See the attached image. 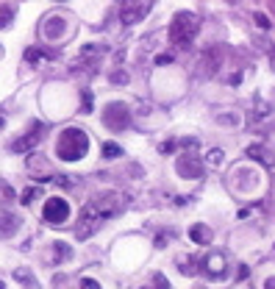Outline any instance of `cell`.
Returning a JSON list of instances; mask_svg holds the SVG:
<instances>
[{"label":"cell","instance_id":"cell-1","mask_svg":"<svg viewBox=\"0 0 275 289\" xmlns=\"http://www.w3.org/2000/svg\"><path fill=\"white\" fill-rule=\"evenodd\" d=\"M89 150V136L81 128H64L56 139V156L61 162H81Z\"/></svg>","mask_w":275,"mask_h":289},{"label":"cell","instance_id":"cell-2","mask_svg":"<svg viewBox=\"0 0 275 289\" xmlns=\"http://www.w3.org/2000/svg\"><path fill=\"white\" fill-rule=\"evenodd\" d=\"M195 34H198V17L192 11H178L172 17V22H169V42H172V48L186 50L192 45V39H195Z\"/></svg>","mask_w":275,"mask_h":289},{"label":"cell","instance_id":"cell-3","mask_svg":"<svg viewBox=\"0 0 275 289\" xmlns=\"http://www.w3.org/2000/svg\"><path fill=\"white\" fill-rule=\"evenodd\" d=\"M89 206L100 214V220H109V217L122 212V195H117V192H103V195H95V198L89 200Z\"/></svg>","mask_w":275,"mask_h":289},{"label":"cell","instance_id":"cell-4","mask_svg":"<svg viewBox=\"0 0 275 289\" xmlns=\"http://www.w3.org/2000/svg\"><path fill=\"white\" fill-rule=\"evenodd\" d=\"M42 220L50 223V226H64L70 220V203L64 198H48L45 200V209H42Z\"/></svg>","mask_w":275,"mask_h":289},{"label":"cell","instance_id":"cell-5","mask_svg":"<svg viewBox=\"0 0 275 289\" xmlns=\"http://www.w3.org/2000/svg\"><path fill=\"white\" fill-rule=\"evenodd\" d=\"M103 120H106V125L111 128V131H122V128L128 125L125 103H109V106L103 109Z\"/></svg>","mask_w":275,"mask_h":289},{"label":"cell","instance_id":"cell-6","mask_svg":"<svg viewBox=\"0 0 275 289\" xmlns=\"http://www.w3.org/2000/svg\"><path fill=\"white\" fill-rule=\"evenodd\" d=\"M150 11V3H122L120 6V20L122 25H134V22L145 20Z\"/></svg>","mask_w":275,"mask_h":289},{"label":"cell","instance_id":"cell-7","mask_svg":"<svg viewBox=\"0 0 275 289\" xmlns=\"http://www.w3.org/2000/svg\"><path fill=\"white\" fill-rule=\"evenodd\" d=\"M42 131H45V125H42V122H34L28 134H22L20 139H14V142H11V150H14V153H25V150L36 148V142H39Z\"/></svg>","mask_w":275,"mask_h":289},{"label":"cell","instance_id":"cell-8","mask_svg":"<svg viewBox=\"0 0 275 289\" xmlns=\"http://www.w3.org/2000/svg\"><path fill=\"white\" fill-rule=\"evenodd\" d=\"M28 175H31V178H36L39 183L53 181V173H50L48 162H45L42 156H31V159H28Z\"/></svg>","mask_w":275,"mask_h":289},{"label":"cell","instance_id":"cell-9","mask_svg":"<svg viewBox=\"0 0 275 289\" xmlns=\"http://www.w3.org/2000/svg\"><path fill=\"white\" fill-rule=\"evenodd\" d=\"M225 256L222 253H217V250H214V253H209L203 259V270H206V275H212V278H222V275H225Z\"/></svg>","mask_w":275,"mask_h":289},{"label":"cell","instance_id":"cell-10","mask_svg":"<svg viewBox=\"0 0 275 289\" xmlns=\"http://www.w3.org/2000/svg\"><path fill=\"white\" fill-rule=\"evenodd\" d=\"M178 173H181V178H200L203 170L198 167V162H195L192 156H183L181 162H178Z\"/></svg>","mask_w":275,"mask_h":289},{"label":"cell","instance_id":"cell-11","mask_svg":"<svg viewBox=\"0 0 275 289\" xmlns=\"http://www.w3.org/2000/svg\"><path fill=\"white\" fill-rule=\"evenodd\" d=\"M100 45H86L84 50H81V56H78V61H75V67H89L92 61H95V58L100 56Z\"/></svg>","mask_w":275,"mask_h":289},{"label":"cell","instance_id":"cell-12","mask_svg":"<svg viewBox=\"0 0 275 289\" xmlns=\"http://www.w3.org/2000/svg\"><path fill=\"white\" fill-rule=\"evenodd\" d=\"M189 239L198 242V245H209V239H212V233H209V226H203V223H195V226L189 228Z\"/></svg>","mask_w":275,"mask_h":289},{"label":"cell","instance_id":"cell-13","mask_svg":"<svg viewBox=\"0 0 275 289\" xmlns=\"http://www.w3.org/2000/svg\"><path fill=\"white\" fill-rule=\"evenodd\" d=\"M17 226H20V220H17L14 214H8V212H0V236H11Z\"/></svg>","mask_w":275,"mask_h":289},{"label":"cell","instance_id":"cell-14","mask_svg":"<svg viewBox=\"0 0 275 289\" xmlns=\"http://www.w3.org/2000/svg\"><path fill=\"white\" fill-rule=\"evenodd\" d=\"M247 156H250L253 162H261L264 167H273V156H270L264 148H259V145H250V148H247Z\"/></svg>","mask_w":275,"mask_h":289},{"label":"cell","instance_id":"cell-15","mask_svg":"<svg viewBox=\"0 0 275 289\" xmlns=\"http://www.w3.org/2000/svg\"><path fill=\"white\" fill-rule=\"evenodd\" d=\"M39 195H42V186H28V189L20 195V203H22V206H31L36 198H39Z\"/></svg>","mask_w":275,"mask_h":289},{"label":"cell","instance_id":"cell-16","mask_svg":"<svg viewBox=\"0 0 275 289\" xmlns=\"http://www.w3.org/2000/svg\"><path fill=\"white\" fill-rule=\"evenodd\" d=\"M14 278H17L20 284H25L28 289H39V284H36V281H31V273H28L25 267H20V270H17V273H14Z\"/></svg>","mask_w":275,"mask_h":289},{"label":"cell","instance_id":"cell-17","mask_svg":"<svg viewBox=\"0 0 275 289\" xmlns=\"http://www.w3.org/2000/svg\"><path fill=\"white\" fill-rule=\"evenodd\" d=\"M14 20V6H0V28H6Z\"/></svg>","mask_w":275,"mask_h":289},{"label":"cell","instance_id":"cell-18","mask_svg":"<svg viewBox=\"0 0 275 289\" xmlns=\"http://www.w3.org/2000/svg\"><path fill=\"white\" fill-rule=\"evenodd\" d=\"M53 250H56V261H67L70 259V245H67V242H56Z\"/></svg>","mask_w":275,"mask_h":289},{"label":"cell","instance_id":"cell-19","mask_svg":"<svg viewBox=\"0 0 275 289\" xmlns=\"http://www.w3.org/2000/svg\"><path fill=\"white\" fill-rule=\"evenodd\" d=\"M103 156H106V159H117V156H122V148L114 145V142H106V145H103Z\"/></svg>","mask_w":275,"mask_h":289},{"label":"cell","instance_id":"cell-20","mask_svg":"<svg viewBox=\"0 0 275 289\" xmlns=\"http://www.w3.org/2000/svg\"><path fill=\"white\" fill-rule=\"evenodd\" d=\"M142 289H169V284H167V278H164V275H153L150 287H142Z\"/></svg>","mask_w":275,"mask_h":289},{"label":"cell","instance_id":"cell-21","mask_svg":"<svg viewBox=\"0 0 275 289\" xmlns=\"http://www.w3.org/2000/svg\"><path fill=\"white\" fill-rule=\"evenodd\" d=\"M206 162H209V164H220V162H222V150H220V148L209 150V156H206Z\"/></svg>","mask_w":275,"mask_h":289},{"label":"cell","instance_id":"cell-22","mask_svg":"<svg viewBox=\"0 0 275 289\" xmlns=\"http://www.w3.org/2000/svg\"><path fill=\"white\" fill-rule=\"evenodd\" d=\"M42 58V50L39 48H28L25 50V61H39Z\"/></svg>","mask_w":275,"mask_h":289},{"label":"cell","instance_id":"cell-23","mask_svg":"<svg viewBox=\"0 0 275 289\" xmlns=\"http://www.w3.org/2000/svg\"><path fill=\"white\" fill-rule=\"evenodd\" d=\"M53 183H58L61 189H72V181L67 175H53Z\"/></svg>","mask_w":275,"mask_h":289},{"label":"cell","instance_id":"cell-24","mask_svg":"<svg viewBox=\"0 0 275 289\" xmlns=\"http://www.w3.org/2000/svg\"><path fill=\"white\" fill-rule=\"evenodd\" d=\"M81 289H100V284L95 278H81Z\"/></svg>","mask_w":275,"mask_h":289},{"label":"cell","instance_id":"cell-25","mask_svg":"<svg viewBox=\"0 0 275 289\" xmlns=\"http://www.w3.org/2000/svg\"><path fill=\"white\" fill-rule=\"evenodd\" d=\"M92 112V92H84V114Z\"/></svg>","mask_w":275,"mask_h":289},{"label":"cell","instance_id":"cell-26","mask_svg":"<svg viewBox=\"0 0 275 289\" xmlns=\"http://www.w3.org/2000/svg\"><path fill=\"white\" fill-rule=\"evenodd\" d=\"M172 150H175V142H172V139H167V142L162 145V153H172Z\"/></svg>","mask_w":275,"mask_h":289},{"label":"cell","instance_id":"cell-27","mask_svg":"<svg viewBox=\"0 0 275 289\" xmlns=\"http://www.w3.org/2000/svg\"><path fill=\"white\" fill-rule=\"evenodd\" d=\"M256 22H259L261 28H270V20H267L264 14H256Z\"/></svg>","mask_w":275,"mask_h":289},{"label":"cell","instance_id":"cell-28","mask_svg":"<svg viewBox=\"0 0 275 289\" xmlns=\"http://www.w3.org/2000/svg\"><path fill=\"white\" fill-rule=\"evenodd\" d=\"M167 61H172V56H159L156 58V64H167Z\"/></svg>","mask_w":275,"mask_h":289},{"label":"cell","instance_id":"cell-29","mask_svg":"<svg viewBox=\"0 0 275 289\" xmlns=\"http://www.w3.org/2000/svg\"><path fill=\"white\" fill-rule=\"evenodd\" d=\"M264 289H275V278H270V281L264 284Z\"/></svg>","mask_w":275,"mask_h":289},{"label":"cell","instance_id":"cell-30","mask_svg":"<svg viewBox=\"0 0 275 289\" xmlns=\"http://www.w3.org/2000/svg\"><path fill=\"white\" fill-rule=\"evenodd\" d=\"M0 128H3V117H0Z\"/></svg>","mask_w":275,"mask_h":289}]
</instances>
